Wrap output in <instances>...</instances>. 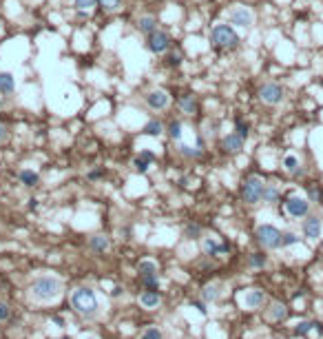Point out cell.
Masks as SVG:
<instances>
[{
    "label": "cell",
    "instance_id": "obj_1",
    "mask_svg": "<svg viewBox=\"0 0 323 339\" xmlns=\"http://www.w3.org/2000/svg\"><path fill=\"white\" fill-rule=\"evenodd\" d=\"M31 297L40 304H51L62 295V281L53 275H38L29 286Z\"/></svg>",
    "mask_w": 323,
    "mask_h": 339
},
{
    "label": "cell",
    "instance_id": "obj_2",
    "mask_svg": "<svg viewBox=\"0 0 323 339\" xmlns=\"http://www.w3.org/2000/svg\"><path fill=\"white\" fill-rule=\"evenodd\" d=\"M71 306H73V310L78 312V315H82V317H88V319L95 317L97 315V308H100L95 290L87 288V286L75 288L73 293H71Z\"/></svg>",
    "mask_w": 323,
    "mask_h": 339
},
{
    "label": "cell",
    "instance_id": "obj_3",
    "mask_svg": "<svg viewBox=\"0 0 323 339\" xmlns=\"http://www.w3.org/2000/svg\"><path fill=\"white\" fill-rule=\"evenodd\" d=\"M210 42L215 49H221V51H233L239 47V33L233 25H226V23H219L212 27L210 31Z\"/></svg>",
    "mask_w": 323,
    "mask_h": 339
},
{
    "label": "cell",
    "instance_id": "obj_4",
    "mask_svg": "<svg viewBox=\"0 0 323 339\" xmlns=\"http://www.w3.org/2000/svg\"><path fill=\"white\" fill-rule=\"evenodd\" d=\"M264 188H265V182L259 178V175H250V178H246L243 180V184H241L243 202H248V204H257V202H261V197H264Z\"/></svg>",
    "mask_w": 323,
    "mask_h": 339
},
{
    "label": "cell",
    "instance_id": "obj_5",
    "mask_svg": "<svg viewBox=\"0 0 323 339\" xmlns=\"http://www.w3.org/2000/svg\"><path fill=\"white\" fill-rule=\"evenodd\" d=\"M255 237H257V242H259L264 248L272 250V248H279V246H281V231L274 228L272 224H261V226L257 228Z\"/></svg>",
    "mask_w": 323,
    "mask_h": 339
},
{
    "label": "cell",
    "instance_id": "obj_6",
    "mask_svg": "<svg viewBox=\"0 0 323 339\" xmlns=\"http://www.w3.org/2000/svg\"><path fill=\"white\" fill-rule=\"evenodd\" d=\"M286 98V89L277 82H265V85L259 87V100L264 104H270V107H277V104L283 102Z\"/></svg>",
    "mask_w": 323,
    "mask_h": 339
},
{
    "label": "cell",
    "instance_id": "obj_7",
    "mask_svg": "<svg viewBox=\"0 0 323 339\" xmlns=\"http://www.w3.org/2000/svg\"><path fill=\"white\" fill-rule=\"evenodd\" d=\"M228 23L233 25V27H239V29H250L252 23H255V16H252V11L248 9V7L235 5L228 14Z\"/></svg>",
    "mask_w": 323,
    "mask_h": 339
},
{
    "label": "cell",
    "instance_id": "obj_8",
    "mask_svg": "<svg viewBox=\"0 0 323 339\" xmlns=\"http://www.w3.org/2000/svg\"><path fill=\"white\" fill-rule=\"evenodd\" d=\"M283 209L290 217H308L310 213V200L299 195H288L286 202H283Z\"/></svg>",
    "mask_w": 323,
    "mask_h": 339
},
{
    "label": "cell",
    "instance_id": "obj_9",
    "mask_svg": "<svg viewBox=\"0 0 323 339\" xmlns=\"http://www.w3.org/2000/svg\"><path fill=\"white\" fill-rule=\"evenodd\" d=\"M144 102L150 111H166L168 104H171V95L164 89H150V91H146Z\"/></svg>",
    "mask_w": 323,
    "mask_h": 339
},
{
    "label": "cell",
    "instance_id": "obj_10",
    "mask_svg": "<svg viewBox=\"0 0 323 339\" xmlns=\"http://www.w3.org/2000/svg\"><path fill=\"white\" fill-rule=\"evenodd\" d=\"M148 51L155 56H164L171 51V36H168L166 31H162V29H157V31H153L148 36Z\"/></svg>",
    "mask_w": 323,
    "mask_h": 339
},
{
    "label": "cell",
    "instance_id": "obj_11",
    "mask_svg": "<svg viewBox=\"0 0 323 339\" xmlns=\"http://www.w3.org/2000/svg\"><path fill=\"white\" fill-rule=\"evenodd\" d=\"M265 302V293L259 288H252V290H246V293L241 295V304L243 308H250V310H255V308H261Z\"/></svg>",
    "mask_w": 323,
    "mask_h": 339
},
{
    "label": "cell",
    "instance_id": "obj_12",
    "mask_svg": "<svg viewBox=\"0 0 323 339\" xmlns=\"http://www.w3.org/2000/svg\"><path fill=\"white\" fill-rule=\"evenodd\" d=\"M140 304L142 308H146V310H153V308H157L159 304H162V293H159L157 288H146L140 293Z\"/></svg>",
    "mask_w": 323,
    "mask_h": 339
},
{
    "label": "cell",
    "instance_id": "obj_13",
    "mask_svg": "<svg viewBox=\"0 0 323 339\" xmlns=\"http://www.w3.org/2000/svg\"><path fill=\"white\" fill-rule=\"evenodd\" d=\"M202 248L206 255H210V257H217V255H226L230 250L228 244H219L217 242V237H204L202 242Z\"/></svg>",
    "mask_w": 323,
    "mask_h": 339
},
{
    "label": "cell",
    "instance_id": "obj_14",
    "mask_svg": "<svg viewBox=\"0 0 323 339\" xmlns=\"http://www.w3.org/2000/svg\"><path fill=\"white\" fill-rule=\"evenodd\" d=\"M221 149H224L226 153H230V155H237V153H241V149H243V138L239 133L224 135V140H221Z\"/></svg>",
    "mask_w": 323,
    "mask_h": 339
},
{
    "label": "cell",
    "instance_id": "obj_15",
    "mask_svg": "<svg viewBox=\"0 0 323 339\" xmlns=\"http://www.w3.org/2000/svg\"><path fill=\"white\" fill-rule=\"evenodd\" d=\"M303 235L308 240H319L321 237V219L308 215V219H303Z\"/></svg>",
    "mask_w": 323,
    "mask_h": 339
},
{
    "label": "cell",
    "instance_id": "obj_16",
    "mask_svg": "<svg viewBox=\"0 0 323 339\" xmlns=\"http://www.w3.org/2000/svg\"><path fill=\"white\" fill-rule=\"evenodd\" d=\"M137 29L144 36H150L153 31H157V18L155 16H140L137 18Z\"/></svg>",
    "mask_w": 323,
    "mask_h": 339
},
{
    "label": "cell",
    "instance_id": "obj_17",
    "mask_svg": "<svg viewBox=\"0 0 323 339\" xmlns=\"http://www.w3.org/2000/svg\"><path fill=\"white\" fill-rule=\"evenodd\" d=\"M177 107H179L181 113H186V116H193V113L197 111V100H195L193 93H184L179 100H177Z\"/></svg>",
    "mask_w": 323,
    "mask_h": 339
},
{
    "label": "cell",
    "instance_id": "obj_18",
    "mask_svg": "<svg viewBox=\"0 0 323 339\" xmlns=\"http://www.w3.org/2000/svg\"><path fill=\"white\" fill-rule=\"evenodd\" d=\"M16 91V76L9 71H0V93L11 95Z\"/></svg>",
    "mask_w": 323,
    "mask_h": 339
},
{
    "label": "cell",
    "instance_id": "obj_19",
    "mask_svg": "<svg viewBox=\"0 0 323 339\" xmlns=\"http://www.w3.org/2000/svg\"><path fill=\"white\" fill-rule=\"evenodd\" d=\"M283 169H286V173H290V175H301L303 173L301 162H299V157H296L294 153H288V155L283 157Z\"/></svg>",
    "mask_w": 323,
    "mask_h": 339
},
{
    "label": "cell",
    "instance_id": "obj_20",
    "mask_svg": "<svg viewBox=\"0 0 323 339\" xmlns=\"http://www.w3.org/2000/svg\"><path fill=\"white\" fill-rule=\"evenodd\" d=\"M88 248L95 250V253H106V250L111 248V242L106 235H93L91 240H88Z\"/></svg>",
    "mask_w": 323,
    "mask_h": 339
},
{
    "label": "cell",
    "instance_id": "obj_21",
    "mask_svg": "<svg viewBox=\"0 0 323 339\" xmlns=\"http://www.w3.org/2000/svg\"><path fill=\"white\" fill-rule=\"evenodd\" d=\"M142 131H144L146 135H150V138H159V135H162L164 131H166V126L162 124V120H157V118H153V120H148V122H146V124H144V129H142Z\"/></svg>",
    "mask_w": 323,
    "mask_h": 339
},
{
    "label": "cell",
    "instance_id": "obj_22",
    "mask_svg": "<svg viewBox=\"0 0 323 339\" xmlns=\"http://www.w3.org/2000/svg\"><path fill=\"white\" fill-rule=\"evenodd\" d=\"M18 178H20V182L25 184V186H35V184L40 182V175L31 169H22L20 173H18Z\"/></svg>",
    "mask_w": 323,
    "mask_h": 339
},
{
    "label": "cell",
    "instance_id": "obj_23",
    "mask_svg": "<svg viewBox=\"0 0 323 339\" xmlns=\"http://www.w3.org/2000/svg\"><path fill=\"white\" fill-rule=\"evenodd\" d=\"M95 5H97V0H73V7L80 16H88Z\"/></svg>",
    "mask_w": 323,
    "mask_h": 339
},
{
    "label": "cell",
    "instance_id": "obj_24",
    "mask_svg": "<svg viewBox=\"0 0 323 339\" xmlns=\"http://www.w3.org/2000/svg\"><path fill=\"white\" fill-rule=\"evenodd\" d=\"M137 273H140V277H144V275H157V264H155L153 259H142V262L137 264Z\"/></svg>",
    "mask_w": 323,
    "mask_h": 339
},
{
    "label": "cell",
    "instance_id": "obj_25",
    "mask_svg": "<svg viewBox=\"0 0 323 339\" xmlns=\"http://www.w3.org/2000/svg\"><path fill=\"white\" fill-rule=\"evenodd\" d=\"M168 135H171V140H175V142H181V135H184V124H181L179 120H173L171 124L166 126Z\"/></svg>",
    "mask_w": 323,
    "mask_h": 339
},
{
    "label": "cell",
    "instance_id": "obj_26",
    "mask_svg": "<svg viewBox=\"0 0 323 339\" xmlns=\"http://www.w3.org/2000/svg\"><path fill=\"white\" fill-rule=\"evenodd\" d=\"M279 188L274 186V184H265V188H264V197L261 200L265 202V204H274V202H279Z\"/></svg>",
    "mask_w": 323,
    "mask_h": 339
},
{
    "label": "cell",
    "instance_id": "obj_27",
    "mask_svg": "<svg viewBox=\"0 0 323 339\" xmlns=\"http://www.w3.org/2000/svg\"><path fill=\"white\" fill-rule=\"evenodd\" d=\"M202 297L206 299V302H217V299H219V286H215V284L204 286Z\"/></svg>",
    "mask_w": 323,
    "mask_h": 339
},
{
    "label": "cell",
    "instance_id": "obj_28",
    "mask_svg": "<svg viewBox=\"0 0 323 339\" xmlns=\"http://www.w3.org/2000/svg\"><path fill=\"white\" fill-rule=\"evenodd\" d=\"M179 153L181 155H186V157H202V153H204V149L202 147H186V144H179Z\"/></svg>",
    "mask_w": 323,
    "mask_h": 339
},
{
    "label": "cell",
    "instance_id": "obj_29",
    "mask_svg": "<svg viewBox=\"0 0 323 339\" xmlns=\"http://www.w3.org/2000/svg\"><path fill=\"white\" fill-rule=\"evenodd\" d=\"M181 62H184V56L179 54V51H168V56H166V64L171 69H177V67H181Z\"/></svg>",
    "mask_w": 323,
    "mask_h": 339
},
{
    "label": "cell",
    "instance_id": "obj_30",
    "mask_svg": "<svg viewBox=\"0 0 323 339\" xmlns=\"http://www.w3.org/2000/svg\"><path fill=\"white\" fill-rule=\"evenodd\" d=\"M286 315H288V308L283 306V304H272V310H270V317H272L274 321L286 319Z\"/></svg>",
    "mask_w": 323,
    "mask_h": 339
},
{
    "label": "cell",
    "instance_id": "obj_31",
    "mask_svg": "<svg viewBox=\"0 0 323 339\" xmlns=\"http://www.w3.org/2000/svg\"><path fill=\"white\" fill-rule=\"evenodd\" d=\"M235 133H239L243 140H246L248 133H250V124H248V122H243L241 118H237V120H235Z\"/></svg>",
    "mask_w": 323,
    "mask_h": 339
},
{
    "label": "cell",
    "instance_id": "obj_32",
    "mask_svg": "<svg viewBox=\"0 0 323 339\" xmlns=\"http://www.w3.org/2000/svg\"><path fill=\"white\" fill-rule=\"evenodd\" d=\"M150 164H153V162H150V160H146V157H142V155H137L135 160H133V166H135V171H137V173H146Z\"/></svg>",
    "mask_w": 323,
    "mask_h": 339
},
{
    "label": "cell",
    "instance_id": "obj_33",
    "mask_svg": "<svg viewBox=\"0 0 323 339\" xmlns=\"http://www.w3.org/2000/svg\"><path fill=\"white\" fill-rule=\"evenodd\" d=\"M312 328H317V321H301V324H296V328H294V335H308Z\"/></svg>",
    "mask_w": 323,
    "mask_h": 339
},
{
    "label": "cell",
    "instance_id": "obj_34",
    "mask_svg": "<svg viewBox=\"0 0 323 339\" xmlns=\"http://www.w3.org/2000/svg\"><path fill=\"white\" fill-rule=\"evenodd\" d=\"M184 235L188 237V240H197V237L202 235V226H199V224H188L186 231H184Z\"/></svg>",
    "mask_w": 323,
    "mask_h": 339
},
{
    "label": "cell",
    "instance_id": "obj_35",
    "mask_svg": "<svg viewBox=\"0 0 323 339\" xmlns=\"http://www.w3.org/2000/svg\"><path fill=\"white\" fill-rule=\"evenodd\" d=\"M97 5H102V9H106V11H117L119 5H122V0H97Z\"/></svg>",
    "mask_w": 323,
    "mask_h": 339
},
{
    "label": "cell",
    "instance_id": "obj_36",
    "mask_svg": "<svg viewBox=\"0 0 323 339\" xmlns=\"http://www.w3.org/2000/svg\"><path fill=\"white\" fill-rule=\"evenodd\" d=\"M140 279L146 288H159V277L157 275H144V277H140Z\"/></svg>",
    "mask_w": 323,
    "mask_h": 339
},
{
    "label": "cell",
    "instance_id": "obj_37",
    "mask_svg": "<svg viewBox=\"0 0 323 339\" xmlns=\"http://www.w3.org/2000/svg\"><path fill=\"white\" fill-rule=\"evenodd\" d=\"M250 266L264 268V266H265V255H264V253H252V255H250Z\"/></svg>",
    "mask_w": 323,
    "mask_h": 339
},
{
    "label": "cell",
    "instance_id": "obj_38",
    "mask_svg": "<svg viewBox=\"0 0 323 339\" xmlns=\"http://www.w3.org/2000/svg\"><path fill=\"white\" fill-rule=\"evenodd\" d=\"M299 242V237L294 235V233H281V246H292V244H296Z\"/></svg>",
    "mask_w": 323,
    "mask_h": 339
},
{
    "label": "cell",
    "instance_id": "obj_39",
    "mask_svg": "<svg viewBox=\"0 0 323 339\" xmlns=\"http://www.w3.org/2000/svg\"><path fill=\"white\" fill-rule=\"evenodd\" d=\"M142 339H162V333H159L157 326H150V328H146V330H144Z\"/></svg>",
    "mask_w": 323,
    "mask_h": 339
},
{
    "label": "cell",
    "instance_id": "obj_40",
    "mask_svg": "<svg viewBox=\"0 0 323 339\" xmlns=\"http://www.w3.org/2000/svg\"><path fill=\"white\" fill-rule=\"evenodd\" d=\"M308 200L310 202H319V200H321V188L314 186V184H310V186H308Z\"/></svg>",
    "mask_w": 323,
    "mask_h": 339
},
{
    "label": "cell",
    "instance_id": "obj_41",
    "mask_svg": "<svg viewBox=\"0 0 323 339\" xmlns=\"http://www.w3.org/2000/svg\"><path fill=\"white\" fill-rule=\"evenodd\" d=\"M9 315H11V310H9V306L4 302H0V321H7Z\"/></svg>",
    "mask_w": 323,
    "mask_h": 339
},
{
    "label": "cell",
    "instance_id": "obj_42",
    "mask_svg": "<svg viewBox=\"0 0 323 339\" xmlns=\"http://www.w3.org/2000/svg\"><path fill=\"white\" fill-rule=\"evenodd\" d=\"M7 138H9V129L2 124V122H0V144L7 142Z\"/></svg>",
    "mask_w": 323,
    "mask_h": 339
},
{
    "label": "cell",
    "instance_id": "obj_43",
    "mask_svg": "<svg viewBox=\"0 0 323 339\" xmlns=\"http://www.w3.org/2000/svg\"><path fill=\"white\" fill-rule=\"evenodd\" d=\"M140 155H142V157H146V160H150V162H155V155H153L150 151H146V149H144V151H140Z\"/></svg>",
    "mask_w": 323,
    "mask_h": 339
},
{
    "label": "cell",
    "instance_id": "obj_44",
    "mask_svg": "<svg viewBox=\"0 0 323 339\" xmlns=\"http://www.w3.org/2000/svg\"><path fill=\"white\" fill-rule=\"evenodd\" d=\"M102 175V171H91V173H88V180H97Z\"/></svg>",
    "mask_w": 323,
    "mask_h": 339
},
{
    "label": "cell",
    "instance_id": "obj_45",
    "mask_svg": "<svg viewBox=\"0 0 323 339\" xmlns=\"http://www.w3.org/2000/svg\"><path fill=\"white\" fill-rule=\"evenodd\" d=\"M29 209H31V211L38 209V200H29Z\"/></svg>",
    "mask_w": 323,
    "mask_h": 339
},
{
    "label": "cell",
    "instance_id": "obj_46",
    "mask_svg": "<svg viewBox=\"0 0 323 339\" xmlns=\"http://www.w3.org/2000/svg\"><path fill=\"white\" fill-rule=\"evenodd\" d=\"M193 306H195V308H199V310H202V312H206V308H204V304H199V302H195V304H193Z\"/></svg>",
    "mask_w": 323,
    "mask_h": 339
},
{
    "label": "cell",
    "instance_id": "obj_47",
    "mask_svg": "<svg viewBox=\"0 0 323 339\" xmlns=\"http://www.w3.org/2000/svg\"><path fill=\"white\" fill-rule=\"evenodd\" d=\"M2 109H4V95L0 93V111H2Z\"/></svg>",
    "mask_w": 323,
    "mask_h": 339
}]
</instances>
